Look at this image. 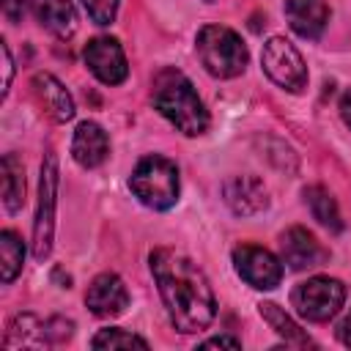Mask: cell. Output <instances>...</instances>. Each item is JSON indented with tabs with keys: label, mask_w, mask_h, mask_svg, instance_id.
I'll use <instances>...</instances> for the list:
<instances>
[{
	"label": "cell",
	"mask_w": 351,
	"mask_h": 351,
	"mask_svg": "<svg viewBox=\"0 0 351 351\" xmlns=\"http://www.w3.org/2000/svg\"><path fill=\"white\" fill-rule=\"evenodd\" d=\"M337 340L351 348V310H348V313L340 318V324H337Z\"/></svg>",
	"instance_id": "27"
},
{
	"label": "cell",
	"mask_w": 351,
	"mask_h": 351,
	"mask_svg": "<svg viewBox=\"0 0 351 351\" xmlns=\"http://www.w3.org/2000/svg\"><path fill=\"white\" fill-rule=\"evenodd\" d=\"M36 19L58 38H69L77 30V14L69 0H30Z\"/></svg>",
	"instance_id": "17"
},
{
	"label": "cell",
	"mask_w": 351,
	"mask_h": 351,
	"mask_svg": "<svg viewBox=\"0 0 351 351\" xmlns=\"http://www.w3.org/2000/svg\"><path fill=\"white\" fill-rule=\"evenodd\" d=\"M85 66L88 71L104 82V85H121L129 74V63L123 55V47L112 36H96L85 47Z\"/></svg>",
	"instance_id": "9"
},
{
	"label": "cell",
	"mask_w": 351,
	"mask_h": 351,
	"mask_svg": "<svg viewBox=\"0 0 351 351\" xmlns=\"http://www.w3.org/2000/svg\"><path fill=\"white\" fill-rule=\"evenodd\" d=\"M200 346H203V348H211V346H214V348H217V346H219V348H241V340H239V337H230V335H219V337L203 340Z\"/></svg>",
	"instance_id": "25"
},
{
	"label": "cell",
	"mask_w": 351,
	"mask_h": 351,
	"mask_svg": "<svg viewBox=\"0 0 351 351\" xmlns=\"http://www.w3.org/2000/svg\"><path fill=\"white\" fill-rule=\"evenodd\" d=\"M93 348L99 351H115V348H148V340H143L140 335L134 332H126V329H118V326H107V329H99L90 340Z\"/></svg>",
	"instance_id": "22"
},
{
	"label": "cell",
	"mask_w": 351,
	"mask_h": 351,
	"mask_svg": "<svg viewBox=\"0 0 351 351\" xmlns=\"http://www.w3.org/2000/svg\"><path fill=\"white\" fill-rule=\"evenodd\" d=\"M0 173H3V206L8 214H16L25 203V167L16 159V154L3 156Z\"/></svg>",
	"instance_id": "18"
},
{
	"label": "cell",
	"mask_w": 351,
	"mask_h": 351,
	"mask_svg": "<svg viewBox=\"0 0 351 351\" xmlns=\"http://www.w3.org/2000/svg\"><path fill=\"white\" fill-rule=\"evenodd\" d=\"M258 313H261V318H263L285 343H293V346H315V343L299 329V324H296L282 307H277L274 302H261V304H258Z\"/></svg>",
	"instance_id": "20"
},
{
	"label": "cell",
	"mask_w": 351,
	"mask_h": 351,
	"mask_svg": "<svg viewBox=\"0 0 351 351\" xmlns=\"http://www.w3.org/2000/svg\"><path fill=\"white\" fill-rule=\"evenodd\" d=\"M3 14H5L11 22H19L22 14H25V3H22V0H3Z\"/></svg>",
	"instance_id": "26"
},
{
	"label": "cell",
	"mask_w": 351,
	"mask_h": 351,
	"mask_svg": "<svg viewBox=\"0 0 351 351\" xmlns=\"http://www.w3.org/2000/svg\"><path fill=\"white\" fill-rule=\"evenodd\" d=\"M148 263L170 324L181 335H195L208 329L217 315V299L203 269L192 258L170 247L154 250Z\"/></svg>",
	"instance_id": "1"
},
{
	"label": "cell",
	"mask_w": 351,
	"mask_h": 351,
	"mask_svg": "<svg viewBox=\"0 0 351 351\" xmlns=\"http://www.w3.org/2000/svg\"><path fill=\"white\" fill-rule=\"evenodd\" d=\"M55 203H58V159L49 151L41 162V178H38V208L33 222V255L36 261H44L52 250L55 236Z\"/></svg>",
	"instance_id": "7"
},
{
	"label": "cell",
	"mask_w": 351,
	"mask_h": 351,
	"mask_svg": "<svg viewBox=\"0 0 351 351\" xmlns=\"http://www.w3.org/2000/svg\"><path fill=\"white\" fill-rule=\"evenodd\" d=\"M52 343L49 340V329H47V321L36 318L33 313H19L14 315V321L8 324L5 329V337H3V346L5 348H41Z\"/></svg>",
	"instance_id": "16"
},
{
	"label": "cell",
	"mask_w": 351,
	"mask_h": 351,
	"mask_svg": "<svg viewBox=\"0 0 351 351\" xmlns=\"http://www.w3.org/2000/svg\"><path fill=\"white\" fill-rule=\"evenodd\" d=\"M197 58L203 69L217 80H233L247 69L250 52L241 36L225 25H206L195 38Z\"/></svg>",
	"instance_id": "3"
},
{
	"label": "cell",
	"mask_w": 351,
	"mask_h": 351,
	"mask_svg": "<svg viewBox=\"0 0 351 351\" xmlns=\"http://www.w3.org/2000/svg\"><path fill=\"white\" fill-rule=\"evenodd\" d=\"M110 154V137L96 121H82L71 140V156L80 167L93 170L99 167Z\"/></svg>",
	"instance_id": "14"
},
{
	"label": "cell",
	"mask_w": 351,
	"mask_h": 351,
	"mask_svg": "<svg viewBox=\"0 0 351 351\" xmlns=\"http://www.w3.org/2000/svg\"><path fill=\"white\" fill-rule=\"evenodd\" d=\"M222 195H225V203L230 206V211L239 214V217L261 214L269 206V192H266L263 181L255 178V176H233V178H228L225 186H222Z\"/></svg>",
	"instance_id": "13"
},
{
	"label": "cell",
	"mask_w": 351,
	"mask_h": 351,
	"mask_svg": "<svg viewBox=\"0 0 351 351\" xmlns=\"http://www.w3.org/2000/svg\"><path fill=\"white\" fill-rule=\"evenodd\" d=\"M25 244L14 230H0V280L8 285L22 271Z\"/></svg>",
	"instance_id": "21"
},
{
	"label": "cell",
	"mask_w": 351,
	"mask_h": 351,
	"mask_svg": "<svg viewBox=\"0 0 351 351\" xmlns=\"http://www.w3.org/2000/svg\"><path fill=\"white\" fill-rule=\"evenodd\" d=\"M233 266L236 274L258 291H271L282 280V261L258 244H239L233 250Z\"/></svg>",
	"instance_id": "8"
},
{
	"label": "cell",
	"mask_w": 351,
	"mask_h": 351,
	"mask_svg": "<svg viewBox=\"0 0 351 351\" xmlns=\"http://www.w3.org/2000/svg\"><path fill=\"white\" fill-rule=\"evenodd\" d=\"M285 19L302 38H321L329 25V8L324 0H285Z\"/></svg>",
	"instance_id": "15"
},
{
	"label": "cell",
	"mask_w": 351,
	"mask_h": 351,
	"mask_svg": "<svg viewBox=\"0 0 351 351\" xmlns=\"http://www.w3.org/2000/svg\"><path fill=\"white\" fill-rule=\"evenodd\" d=\"M0 55H3V96L11 88V77H14V60H11V49L5 41H0Z\"/></svg>",
	"instance_id": "24"
},
{
	"label": "cell",
	"mask_w": 351,
	"mask_h": 351,
	"mask_svg": "<svg viewBox=\"0 0 351 351\" xmlns=\"http://www.w3.org/2000/svg\"><path fill=\"white\" fill-rule=\"evenodd\" d=\"M85 304L99 318H115L129 307V291L115 271H101L85 291Z\"/></svg>",
	"instance_id": "10"
},
{
	"label": "cell",
	"mask_w": 351,
	"mask_h": 351,
	"mask_svg": "<svg viewBox=\"0 0 351 351\" xmlns=\"http://www.w3.org/2000/svg\"><path fill=\"white\" fill-rule=\"evenodd\" d=\"M30 88H33V96L41 104V110L55 123H66V121L74 118V99H71V93L66 90V85L55 74H49V71L33 74Z\"/></svg>",
	"instance_id": "12"
},
{
	"label": "cell",
	"mask_w": 351,
	"mask_h": 351,
	"mask_svg": "<svg viewBox=\"0 0 351 351\" xmlns=\"http://www.w3.org/2000/svg\"><path fill=\"white\" fill-rule=\"evenodd\" d=\"M82 8L88 11V16L96 22V25H110L118 14V3L121 0H80Z\"/></svg>",
	"instance_id": "23"
},
{
	"label": "cell",
	"mask_w": 351,
	"mask_h": 351,
	"mask_svg": "<svg viewBox=\"0 0 351 351\" xmlns=\"http://www.w3.org/2000/svg\"><path fill=\"white\" fill-rule=\"evenodd\" d=\"M304 203L310 206V214L318 225L329 228L332 233H340L343 230V219H340V208H337V200L332 197L329 189L313 184L304 189Z\"/></svg>",
	"instance_id": "19"
},
{
	"label": "cell",
	"mask_w": 351,
	"mask_h": 351,
	"mask_svg": "<svg viewBox=\"0 0 351 351\" xmlns=\"http://www.w3.org/2000/svg\"><path fill=\"white\" fill-rule=\"evenodd\" d=\"M337 110H340V118H343V123L351 129V88H348V90H343Z\"/></svg>",
	"instance_id": "28"
},
{
	"label": "cell",
	"mask_w": 351,
	"mask_h": 351,
	"mask_svg": "<svg viewBox=\"0 0 351 351\" xmlns=\"http://www.w3.org/2000/svg\"><path fill=\"white\" fill-rule=\"evenodd\" d=\"M346 302V285L335 277H307L304 282H299L291 293V304L293 310L310 321V324H324L329 318L337 315V310Z\"/></svg>",
	"instance_id": "5"
},
{
	"label": "cell",
	"mask_w": 351,
	"mask_h": 351,
	"mask_svg": "<svg viewBox=\"0 0 351 351\" xmlns=\"http://www.w3.org/2000/svg\"><path fill=\"white\" fill-rule=\"evenodd\" d=\"M280 258H282V263H288V269L304 271V269L321 266L326 261V250L321 247V241L310 230L288 228L280 236Z\"/></svg>",
	"instance_id": "11"
},
{
	"label": "cell",
	"mask_w": 351,
	"mask_h": 351,
	"mask_svg": "<svg viewBox=\"0 0 351 351\" xmlns=\"http://www.w3.org/2000/svg\"><path fill=\"white\" fill-rule=\"evenodd\" d=\"M129 186L143 206H148L154 211H167L178 200V189H181L178 167H176V162H170L167 156H159V154L143 156L129 176Z\"/></svg>",
	"instance_id": "4"
},
{
	"label": "cell",
	"mask_w": 351,
	"mask_h": 351,
	"mask_svg": "<svg viewBox=\"0 0 351 351\" xmlns=\"http://www.w3.org/2000/svg\"><path fill=\"white\" fill-rule=\"evenodd\" d=\"M151 101L156 112L186 137H197L208 129V110L203 99L197 96L192 80L173 66H165L154 74Z\"/></svg>",
	"instance_id": "2"
},
{
	"label": "cell",
	"mask_w": 351,
	"mask_h": 351,
	"mask_svg": "<svg viewBox=\"0 0 351 351\" xmlns=\"http://www.w3.org/2000/svg\"><path fill=\"white\" fill-rule=\"evenodd\" d=\"M261 66L266 71V77L285 88L288 93H302L307 88V66H304V58L302 52L282 36H271L266 44H263V52H261Z\"/></svg>",
	"instance_id": "6"
}]
</instances>
